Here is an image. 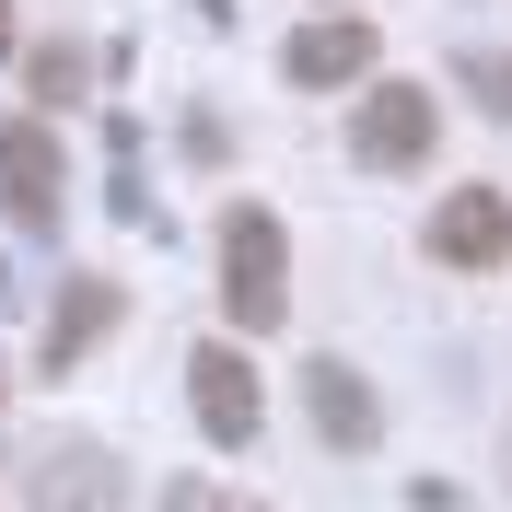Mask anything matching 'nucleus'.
Here are the masks:
<instances>
[{
  "label": "nucleus",
  "mask_w": 512,
  "mask_h": 512,
  "mask_svg": "<svg viewBox=\"0 0 512 512\" xmlns=\"http://www.w3.org/2000/svg\"><path fill=\"white\" fill-rule=\"evenodd\" d=\"M82 70H94L82 47H35V59H24V82H35L47 105H82Z\"/></svg>",
  "instance_id": "obj_11"
},
{
  "label": "nucleus",
  "mask_w": 512,
  "mask_h": 512,
  "mask_svg": "<svg viewBox=\"0 0 512 512\" xmlns=\"http://www.w3.org/2000/svg\"><path fill=\"white\" fill-rule=\"evenodd\" d=\"M0 384H12V373H0Z\"/></svg>",
  "instance_id": "obj_13"
},
{
  "label": "nucleus",
  "mask_w": 512,
  "mask_h": 512,
  "mask_svg": "<svg viewBox=\"0 0 512 512\" xmlns=\"http://www.w3.org/2000/svg\"><path fill=\"white\" fill-rule=\"evenodd\" d=\"M431 140H443V105L419 94V82H373L350 117V152L373 163V175H419L431 163Z\"/></svg>",
  "instance_id": "obj_3"
},
{
  "label": "nucleus",
  "mask_w": 512,
  "mask_h": 512,
  "mask_svg": "<svg viewBox=\"0 0 512 512\" xmlns=\"http://www.w3.org/2000/svg\"><path fill=\"white\" fill-rule=\"evenodd\" d=\"M117 315H128V291L105 280H59V315H47V350H35V373H82V361L105 350V338H117Z\"/></svg>",
  "instance_id": "obj_6"
},
{
  "label": "nucleus",
  "mask_w": 512,
  "mask_h": 512,
  "mask_svg": "<svg viewBox=\"0 0 512 512\" xmlns=\"http://www.w3.org/2000/svg\"><path fill=\"white\" fill-rule=\"evenodd\" d=\"M222 315L245 338H268L291 315V245H280V210H256V198L222 210Z\"/></svg>",
  "instance_id": "obj_1"
},
{
  "label": "nucleus",
  "mask_w": 512,
  "mask_h": 512,
  "mask_svg": "<svg viewBox=\"0 0 512 512\" xmlns=\"http://www.w3.org/2000/svg\"><path fill=\"white\" fill-rule=\"evenodd\" d=\"M24 501H35V512H128V466H117L105 443H35Z\"/></svg>",
  "instance_id": "obj_4"
},
{
  "label": "nucleus",
  "mask_w": 512,
  "mask_h": 512,
  "mask_svg": "<svg viewBox=\"0 0 512 512\" xmlns=\"http://www.w3.org/2000/svg\"><path fill=\"white\" fill-rule=\"evenodd\" d=\"M187 408H198V431H210L222 454L256 443V373H245V350H233V338L187 350Z\"/></svg>",
  "instance_id": "obj_5"
},
{
  "label": "nucleus",
  "mask_w": 512,
  "mask_h": 512,
  "mask_svg": "<svg viewBox=\"0 0 512 512\" xmlns=\"http://www.w3.org/2000/svg\"><path fill=\"white\" fill-rule=\"evenodd\" d=\"M59 187H70V163L47 140V117H0V222L47 245L59 233Z\"/></svg>",
  "instance_id": "obj_2"
},
{
  "label": "nucleus",
  "mask_w": 512,
  "mask_h": 512,
  "mask_svg": "<svg viewBox=\"0 0 512 512\" xmlns=\"http://www.w3.org/2000/svg\"><path fill=\"white\" fill-rule=\"evenodd\" d=\"M303 408H315V431H326L338 454H373V431H384L373 384H361L350 361H303Z\"/></svg>",
  "instance_id": "obj_9"
},
{
  "label": "nucleus",
  "mask_w": 512,
  "mask_h": 512,
  "mask_svg": "<svg viewBox=\"0 0 512 512\" xmlns=\"http://www.w3.org/2000/svg\"><path fill=\"white\" fill-rule=\"evenodd\" d=\"M280 70L303 82V94H338V82H373V24L361 12H326V24H303L280 47Z\"/></svg>",
  "instance_id": "obj_8"
},
{
  "label": "nucleus",
  "mask_w": 512,
  "mask_h": 512,
  "mask_svg": "<svg viewBox=\"0 0 512 512\" xmlns=\"http://www.w3.org/2000/svg\"><path fill=\"white\" fill-rule=\"evenodd\" d=\"M0 59H12V0H0Z\"/></svg>",
  "instance_id": "obj_12"
},
{
  "label": "nucleus",
  "mask_w": 512,
  "mask_h": 512,
  "mask_svg": "<svg viewBox=\"0 0 512 512\" xmlns=\"http://www.w3.org/2000/svg\"><path fill=\"white\" fill-rule=\"evenodd\" d=\"M454 82H466V105H478V117L512 128V59H501V47H466V59H454Z\"/></svg>",
  "instance_id": "obj_10"
},
{
  "label": "nucleus",
  "mask_w": 512,
  "mask_h": 512,
  "mask_svg": "<svg viewBox=\"0 0 512 512\" xmlns=\"http://www.w3.org/2000/svg\"><path fill=\"white\" fill-rule=\"evenodd\" d=\"M431 256H443V268H501L512 256V198L501 187H454L443 210H431Z\"/></svg>",
  "instance_id": "obj_7"
}]
</instances>
